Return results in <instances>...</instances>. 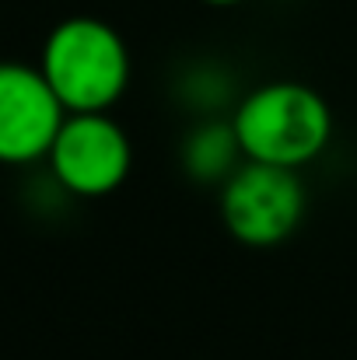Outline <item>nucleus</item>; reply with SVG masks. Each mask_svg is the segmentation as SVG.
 I'll use <instances>...</instances> for the list:
<instances>
[{"instance_id":"1","label":"nucleus","mask_w":357,"mask_h":360,"mask_svg":"<svg viewBox=\"0 0 357 360\" xmlns=\"http://www.w3.org/2000/svg\"><path fill=\"white\" fill-rule=\"evenodd\" d=\"M39 70L67 112H106L126 88L130 56L106 21L67 18L49 32Z\"/></svg>"},{"instance_id":"2","label":"nucleus","mask_w":357,"mask_h":360,"mask_svg":"<svg viewBox=\"0 0 357 360\" xmlns=\"http://www.w3.org/2000/svg\"><path fill=\"white\" fill-rule=\"evenodd\" d=\"M232 129L238 150H245L252 161L301 168L330 143L333 116L312 88L280 81L252 91L238 105Z\"/></svg>"},{"instance_id":"3","label":"nucleus","mask_w":357,"mask_h":360,"mask_svg":"<svg viewBox=\"0 0 357 360\" xmlns=\"http://www.w3.org/2000/svg\"><path fill=\"white\" fill-rule=\"evenodd\" d=\"M305 189L294 168L252 161L221 193V217L242 245L266 248L284 241L301 221Z\"/></svg>"},{"instance_id":"4","label":"nucleus","mask_w":357,"mask_h":360,"mask_svg":"<svg viewBox=\"0 0 357 360\" xmlns=\"http://www.w3.org/2000/svg\"><path fill=\"white\" fill-rule=\"evenodd\" d=\"M49 161L70 193L106 196L130 172V140L106 112H70L49 147Z\"/></svg>"},{"instance_id":"5","label":"nucleus","mask_w":357,"mask_h":360,"mask_svg":"<svg viewBox=\"0 0 357 360\" xmlns=\"http://www.w3.org/2000/svg\"><path fill=\"white\" fill-rule=\"evenodd\" d=\"M63 102L42 70L25 63H0V161L28 165L46 158L60 126Z\"/></svg>"},{"instance_id":"6","label":"nucleus","mask_w":357,"mask_h":360,"mask_svg":"<svg viewBox=\"0 0 357 360\" xmlns=\"http://www.w3.org/2000/svg\"><path fill=\"white\" fill-rule=\"evenodd\" d=\"M232 147H238L235 129H232V133H221V126H207V129H203L200 136H193V143H189V165H193V172H200V175L218 172L221 165H228Z\"/></svg>"},{"instance_id":"7","label":"nucleus","mask_w":357,"mask_h":360,"mask_svg":"<svg viewBox=\"0 0 357 360\" xmlns=\"http://www.w3.org/2000/svg\"><path fill=\"white\" fill-rule=\"evenodd\" d=\"M207 4H218V7H225V4H238V0H207Z\"/></svg>"}]
</instances>
